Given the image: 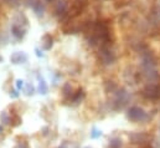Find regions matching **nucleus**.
Returning <instances> with one entry per match:
<instances>
[{"label":"nucleus","mask_w":160,"mask_h":148,"mask_svg":"<svg viewBox=\"0 0 160 148\" xmlns=\"http://www.w3.org/2000/svg\"><path fill=\"white\" fill-rule=\"evenodd\" d=\"M29 28V20L25 14L19 13L14 16V21L11 24V34L16 40H22Z\"/></svg>","instance_id":"nucleus-1"},{"label":"nucleus","mask_w":160,"mask_h":148,"mask_svg":"<svg viewBox=\"0 0 160 148\" xmlns=\"http://www.w3.org/2000/svg\"><path fill=\"white\" fill-rule=\"evenodd\" d=\"M97 57H98V61L101 65L112 66L113 64H116L118 55H117V51L113 49V46H102L98 49Z\"/></svg>","instance_id":"nucleus-2"},{"label":"nucleus","mask_w":160,"mask_h":148,"mask_svg":"<svg viewBox=\"0 0 160 148\" xmlns=\"http://www.w3.org/2000/svg\"><path fill=\"white\" fill-rule=\"evenodd\" d=\"M127 118L134 123H147L152 117L140 106H132L127 111Z\"/></svg>","instance_id":"nucleus-3"},{"label":"nucleus","mask_w":160,"mask_h":148,"mask_svg":"<svg viewBox=\"0 0 160 148\" xmlns=\"http://www.w3.org/2000/svg\"><path fill=\"white\" fill-rule=\"evenodd\" d=\"M144 100L157 102L160 100V83H145L140 91Z\"/></svg>","instance_id":"nucleus-4"},{"label":"nucleus","mask_w":160,"mask_h":148,"mask_svg":"<svg viewBox=\"0 0 160 148\" xmlns=\"http://www.w3.org/2000/svg\"><path fill=\"white\" fill-rule=\"evenodd\" d=\"M129 101V93L127 92L125 88H118L113 93V100H112V106L114 110H122Z\"/></svg>","instance_id":"nucleus-5"},{"label":"nucleus","mask_w":160,"mask_h":148,"mask_svg":"<svg viewBox=\"0 0 160 148\" xmlns=\"http://www.w3.org/2000/svg\"><path fill=\"white\" fill-rule=\"evenodd\" d=\"M129 142L132 145H137L140 147V146H144L147 143H150L152 137L147 132H132L129 135Z\"/></svg>","instance_id":"nucleus-6"},{"label":"nucleus","mask_w":160,"mask_h":148,"mask_svg":"<svg viewBox=\"0 0 160 148\" xmlns=\"http://www.w3.org/2000/svg\"><path fill=\"white\" fill-rule=\"evenodd\" d=\"M28 5L34 10L38 16H42L45 13V4L42 0H28Z\"/></svg>","instance_id":"nucleus-7"},{"label":"nucleus","mask_w":160,"mask_h":148,"mask_svg":"<svg viewBox=\"0 0 160 148\" xmlns=\"http://www.w3.org/2000/svg\"><path fill=\"white\" fill-rule=\"evenodd\" d=\"M10 61H11L12 64H15V65H18V64H24V62L28 61V55H26L24 51H16V52H14V54L10 56Z\"/></svg>","instance_id":"nucleus-8"},{"label":"nucleus","mask_w":160,"mask_h":148,"mask_svg":"<svg viewBox=\"0 0 160 148\" xmlns=\"http://www.w3.org/2000/svg\"><path fill=\"white\" fill-rule=\"evenodd\" d=\"M75 95V91H73V87H72V83L71 82H66L63 86H62V96L65 100L67 101H71L72 97Z\"/></svg>","instance_id":"nucleus-9"},{"label":"nucleus","mask_w":160,"mask_h":148,"mask_svg":"<svg viewBox=\"0 0 160 148\" xmlns=\"http://www.w3.org/2000/svg\"><path fill=\"white\" fill-rule=\"evenodd\" d=\"M41 46L43 50H51L53 46V37L51 34H45L41 39Z\"/></svg>","instance_id":"nucleus-10"},{"label":"nucleus","mask_w":160,"mask_h":148,"mask_svg":"<svg viewBox=\"0 0 160 148\" xmlns=\"http://www.w3.org/2000/svg\"><path fill=\"white\" fill-rule=\"evenodd\" d=\"M118 88H119V87H118L117 82H114L113 80H108V81L104 82V90H106V92H108V93H112V95H113Z\"/></svg>","instance_id":"nucleus-11"},{"label":"nucleus","mask_w":160,"mask_h":148,"mask_svg":"<svg viewBox=\"0 0 160 148\" xmlns=\"http://www.w3.org/2000/svg\"><path fill=\"white\" fill-rule=\"evenodd\" d=\"M84 97H86V92H84V90H83L82 87H80V88H77V90L75 91V95H73V97H72L71 101H72L73 103H80Z\"/></svg>","instance_id":"nucleus-12"},{"label":"nucleus","mask_w":160,"mask_h":148,"mask_svg":"<svg viewBox=\"0 0 160 148\" xmlns=\"http://www.w3.org/2000/svg\"><path fill=\"white\" fill-rule=\"evenodd\" d=\"M10 124H11L12 127H18V126L21 124V117H20L16 112H12V113L10 114Z\"/></svg>","instance_id":"nucleus-13"},{"label":"nucleus","mask_w":160,"mask_h":148,"mask_svg":"<svg viewBox=\"0 0 160 148\" xmlns=\"http://www.w3.org/2000/svg\"><path fill=\"white\" fill-rule=\"evenodd\" d=\"M47 91H48V87H47L45 80H43L41 76H39V93H41V95H46Z\"/></svg>","instance_id":"nucleus-14"},{"label":"nucleus","mask_w":160,"mask_h":148,"mask_svg":"<svg viewBox=\"0 0 160 148\" xmlns=\"http://www.w3.org/2000/svg\"><path fill=\"white\" fill-rule=\"evenodd\" d=\"M123 146V141L119 137H114L109 140V148H122Z\"/></svg>","instance_id":"nucleus-15"},{"label":"nucleus","mask_w":160,"mask_h":148,"mask_svg":"<svg viewBox=\"0 0 160 148\" xmlns=\"http://www.w3.org/2000/svg\"><path fill=\"white\" fill-rule=\"evenodd\" d=\"M0 121H1L4 124H10V116H8V113L5 111L1 112V114H0Z\"/></svg>","instance_id":"nucleus-16"},{"label":"nucleus","mask_w":160,"mask_h":148,"mask_svg":"<svg viewBox=\"0 0 160 148\" xmlns=\"http://www.w3.org/2000/svg\"><path fill=\"white\" fill-rule=\"evenodd\" d=\"M102 136V131H99V130H97L96 127H93L92 128V132H91V137L92 138H98V137H101Z\"/></svg>","instance_id":"nucleus-17"},{"label":"nucleus","mask_w":160,"mask_h":148,"mask_svg":"<svg viewBox=\"0 0 160 148\" xmlns=\"http://www.w3.org/2000/svg\"><path fill=\"white\" fill-rule=\"evenodd\" d=\"M6 5H9V6H11V8H15V6H18L19 4H20V0H2Z\"/></svg>","instance_id":"nucleus-18"},{"label":"nucleus","mask_w":160,"mask_h":148,"mask_svg":"<svg viewBox=\"0 0 160 148\" xmlns=\"http://www.w3.org/2000/svg\"><path fill=\"white\" fill-rule=\"evenodd\" d=\"M32 93H34V86L30 83V85L26 86V95L30 96V95H32Z\"/></svg>","instance_id":"nucleus-19"},{"label":"nucleus","mask_w":160,"mask_h":148,"mask_svg":"<svg viewBox=\"0 0 160 148\" xmlns=\"http://www.w3.org/2000/svg\"><path fill=\"white\" fill-rule=\"evenodd\" d=\"M24 87V81L22 80H16V90H21Z\"/></svg>","instance_id":"nucleus-20"},{"label":"nucleus","mask_w":160,"mask_h":148,"mask_svg":"<svg viewBox=\"0 0 160 148\" xmlns=\"http://www.w3.org/2000/svg\"><path fill=\"white\" fill-rule=\"evenodd\" d=\"M10 97H12V98H18L19 97V92H18V90H10Z\"/></svg>","instance_id":"nucleus-21"},{"label":"nucleus","mask_w":160,"mask_h":148,"mask_svg":"<svg viewBox=\"0 0 160 148\" xmlns=\"http://www.w3.org/2000/svg\"><path fill=\"white\" fill-rule=\"evenodd\" d=\"M35 52H36L38 57H42L43 56V54H42V51H40V49H35Z\"/></svg>","instance_id":"nucleus-22"},{"label":"nucleus","mask_w":160,"mask_h":148,"mask_svg":"<svg viewBox=\"0 0 160 148\" xmlns=\"http://www.w3.org/2000/svg\"><path fill=\"white\" fill-rule=\"evenodd\" d=\"M46 3H53V1H57V0H45Z\"/></svg>","instance_id":"nucleus-23"},{"label":"nucleus","mask_w":160,"mask_h":148,"mask_svg":"<svg viewBox=\"0 0 160 148\" xmlns=\"http://www.w3.org/2000/svg\"><path fill=\"white\" fill-rule=\"evenodd\" d=\"M60 148H67V146H66V145L63 143V145H62V147H60Z\"/></svg>","instance_id":"nucleus-24"},{"label":"nucleus","mask_w":160,"mask_h":148,"mask_svg":"<svg viewBox=\"0 0 160 148\" xmlns=\"http://www.w3.org/2000/svg\"><path fill=\"white\" fill-rule=\"evenodd\" d=\"M1 132H2V126L0 124V133H1Z\"/></svg>","instance_id":"nucleus-25"},{"label":"nucleus","mask_w":160,"mask_h":148,"mask_svg":"<svg viewBox=\"0 0 160 148\" xmlns=\"http://www.w3.org/2000/svg\"><path fill=\"white\" fill-rule=\"evenodd\" d=\"M1 61H2V57H1V56H0V62H1Z\"/></svg>","instance_id":"nucleus-26"}]
</instances>
